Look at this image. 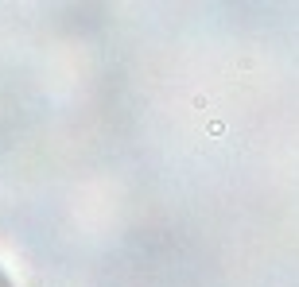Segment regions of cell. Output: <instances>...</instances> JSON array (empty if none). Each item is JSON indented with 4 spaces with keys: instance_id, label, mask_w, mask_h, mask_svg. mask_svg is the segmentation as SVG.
<instances>
[{
    "instance_id": "cell-1",
    "label": "cell",
    "mask_w": 299,
    "mask_h": 287,
    "mask_svg": "<svg viewBox=\"0 0 299 287\" xmlns=\"http://www.w3.org/2000/svg\"><path fill=\"white\" fill-rule=\"evenodd\" d=\"M0 287H16V283H12V279H8L4 272H0Z\"/></svg>"
}]
</instances>
